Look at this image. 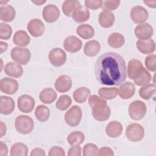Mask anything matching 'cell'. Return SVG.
<instances>
[{
	"instance_id": "28",
	"label": "cell",
	"mask_w": 156,
	"mask_h": 156,
	"mask_svg": "<svg viewBox=\"0 0 156 156\" xmlns=\"http://www.w3.org/2000/svg\"><path fill=\"white\" fill-rule=\"evenodd\" d=\"M76 33L83 39L87 40L94 37V30L91 25L88 24H82L77 27Z\"/></svg>"
},
{
	"instance_id": "48",
	"label": "cell",
	"mask_w": 156,
	"mask_h": 156,
	"mask_svg": "<svg viewBox=\"0 0 156 156\" xmlns=\"http://www.w3.org/2000/svg\"><path fill=\"white\" fill-rule=\"evenodd\" d=\"M30 156H45L46 153L45 151L41 148H34L32 150L30 154Z\"/></svg>"
},
{
	"instance_id": "7",
	"label": "cell",
	"mask_w": 156,
	"mask_h": 156,
	"mask_svg": "<svg viewBox=\"0 0 156 156\" xmlns=\"http://www.w3.org/2000/svg\"><path fill=\"white\" fill-rule=\"evenodd\" d=\"M11 58L20 65H26L30 59V51L26 48L15 47L10 52Z\"/></svg>"
},
{
	"instance_id": "41",
	"label": "cell",
	"mask_w": 156,
	"mask_h": 156,
	"mask_svg": "<svg viewBox=\"0 0 156 156\" xmlns=\"http://www.w3.org/2000/svg\"><path fill=\"white\" fill-rule=\"evenodd\" d=\"M120 2V1H102L101 8L105 11L115 10L119 7Z\"/></svg>"
},
{
	"instance_id": "22",
	"label": "cell",
	"mask_w": 156,
	"mask_h": 156,
	"mask_svg": "<svg viewBox=\"0 0 156 156\" xmlns=\"http://www.w3.org/2000/svg\"><path fill=\"white\" fill-rule=\"evenodd\" d=\"M135 91V87L133 83L130 82L123 83L118 89V94L122 99H128L132 98Z\"/></svg>"
},
{
	"instance_id": "23",
	"label": "cell",
	"mask_w": 156,
	"mask_h": 156,
	"mask_svg": "<svg viewBox=\"0 0 156 156\" xmlns=\"http://www.w3.org/2000/svg\"><path fill=\"white\" fill-rule=\"evenodd\" d=\"M16 15L15 9L10 5L3 4L0 7V19L4 22L12 21Z\"/></svg>"
},
{
	"instance_id": "45",
	"label": "cell",
	"mask_w": 156,
	"mask_h": 156,
	"mask_svg": "<svg viewBox=\"0 0 156 156\" xmlns=\"http://www.w3.org/2000/svg\"><path fill=\"white\" fill-rule=\"evenodd\" d=\"M49 156H65V152L63 148L59 146H53L52 147L49 152H48Z\"/></svg>"
},
{
	"instance_id": "5",
	"label": "cell",
	"mask_w": 156,
	"mask_h": 156,
	"mask_svg": "<svg viewBox=\"0 0 156 156\" xmlns=\"http://www.w3.org/2000/svg\"><path fill=\"white\" fill-rule=\"evenodd\" d=\"M147 107L145 103L140 100H136L130 104L128 112L130 117L133 120H140L146 115Z\"/></svg>"
},
{
	"instance_id": "26",
	"label": "cell",
	"mask_w": 156,
	"mask_h": 156,
	"mask_svg": "<svg viewBox=\"0 0 156 156\" xmlns=\"http://www.w3.org/2000/svg\"><path fill=\"white\" fill-rule=\"evenodd\" d=\"M30 41V38L27 33L23 30L16 31L13 37V42L18 46H26Z\"/></svg>"
},
{
	"instance_id": "36",
	"label": "cell",
	"mask_w": 156,
	"mask_h": 156,
	"mask_svg": "<svg viewBox=\"0 0 156 156\" xmlns=\"http://www.w3.org/2000/svg\"><path fill=\"white\" fill-rule=\"evenodd\" d=\"M155 93V85L152 83H148L142 87L139 90L140 96L145 100L151 99Z\"/></svg>"
},
{
	"instance_id": "35",
	"label": "cell",
	"mask_w": 156,
	"mask_h": 156,
	"mask_svg": "<svg viewBox=\"0 0 156 156\" xmlns=\"http://www.w3.org/2000/svg\"><path fill=\"white\" fill-rule=\"evenodd\" d=\"M35 115L39 121L45 122L49 118L50 110L48 107L44 105H39L35 108Z\"/></svg>"
},
{
	"instance_id": "51",
	"label": "cell",
	"mask_w": 156,
	"mask_h": 156,
	"mask_svg": "<svg viewBox=\"0 0 156 156\" xmlns=\"http://www.w3.org/2000/svg\"><path fill=\"white\" fill-rule=\"evenodd\" d=\"M8 47V44L7 43H5L2 41H0V48H1V54H2L5 52Z\"/></svg>"
},
{
	"instance_id": "19",
	"label": "cell",
	"mask_w": 156,
	"mask_h": 156,
	"mask_svg": "<svg viewBox=\"0 0 156 156\" xmlns=\"http://www.w3.org/2000/svg\"><path fill=\"white\" fill-rule=\"evenodd\" d=\"M138 50L144 54H149L154 52L155 50V43L152 39L145 40H138L136 43Z\"/></svg>"
},
{
	"instance_id": "40",
	"label": "cell",
	"mask_w": 156,
	"mask_h": 156,
	"mask_svg": "<svg viewBox=\"0 0 156 156\" xmlns=\"http://www.w3.org/2000/svg\"><path fill=\"white\" fill-rule=\"evenodd\" d=\"M12 34V27L8 24L0 23V38L7 40L9 39Z\"/></svg>"
},
{
	"instance_id": "9",
	"label": "cell",
	"mask_w": 156,
	"mask_h": 156,
	"mask_svg": "<svg viewBox=\"0 0 156 156\" xmlns=\"http://www.w3.org/2000/svg\"><path fill=\"white\" fill-rule=\"evenodd\" d=\"M130 16L133 23L142 24L148 19L149 13L144 7L141 5H135L130 10Z\"/></svg>"
},
{
	"instance_id": "16",
	"label": "cell",
	"mask_w": 156,
	"mask_h": 156,
	"mask_svg": "<svg viewBox=\"0 0 156 156\" xmlns=\"http://www.w3.org/2000/svg\"><path fill=\"white\" fill-rule=\"evenodd\" d=\"M82 46V41L76 36L67 37L63 42L64 49L68 52L75 53L80 50Z\"/></svg>"
},
{
	"instance_id": "3",
	"label": "cell",
	"mask_w": 156,
	"mask_h": 156,
	"mask_svg": "<svg viewBox=\"0 0 156 156\" xmlns=\"http://www.w3.org/2000/svg\"><path fill=\"white\" fill-rule=\"evenodd\" d=\"M15 129L21 134L26 135L30 133L34 127L33 119L27 115L18 116L15 121Z\"/></svg>"
},
{
	"instance_id": "20",
	"label": "cell",
	"mask_w": 156,
	"mask_h": 156,
	"mask_svg": "<svg viewBox=\"0 0 156 156\" xmlns=\"http://www.w3.org/2000/svg\"><path fill=\"white\" fill-rule=\"evenodd\" d=\"M4 72L9 76L18 78L23 75V69L20 64L13 62H10L5 65Z\"/></svg>"
},
{
	"instance_id": "29",
	"label": "cell",
	"mask_w": 156,
	"mask_h": 156,
	"mask_svg": "<svg viewBox=\"0 0 156 156\" xmlns=\"http://www.w3.org/2000/svg\"><path fill=\"white\" fill-rule=\"evenodd\" d=\"M57 93L52 88H46L40 92L39 98L43 103L49 104L57 99Z\"/></svg>"
},
{
	"instance_id": "10",
	"label": "cell",
	"mask_w": 156,
	"mask_h": 156,
	"mask_svg": "<svg viewBox=\"0 0 156 156\" xmlns=\"http://www.w3.org/2000/svg\"><path fill=\"white\" fill-rule=\"evenodd\" d=\"M18 109L23 113H30L35 107L34 99L28 94H23L20 96L17 101Z\"/></svg>"
},
{
	"instance_id": "44",
	"label": "cell",
	"mask_w": 156,
	"mask_h": 156,
	"mask_svg": "<svg viewBox=\"0 0 156 156\" xmlns=\"http://www.w3.org/2000/svg\"><path fill=\"white\" fill-rule=\"evenodd\" d=\"M102 4V1H101V0H96V1L87 0L85 1V7L87 9H90L91 10H96L101 7Z\"/></svg>"
},
{
	"instance_id": "27",
	"label": "cell",
	"mask_w": 156,
	"mask_h": 156,
	"mask_svg": "<svg viewBox=\"0 0 156 156\" xmlns=\"http://www.w3.org/2000/svg\"><path fill=\"white\" fill-rule=\"evenodd\" d=\"M90 13L88 9L80 6L74 12L71 17L75 22L82 23L87 21L90 18Z\"/></svg>"
},
{
	"instance_id": "24",
	"label": "cell",
	"mask_w": 156,
	"mask_h": 156,
	"mask_svg": "<svg viewBox=\"0 0 156 156\" xmlns=\"http://www.w3.org/2000/svg\"><path fill=\"white\" fill-rule=\"evenodd\" d=\"M98 20L101 27L109 28L113 25L115 21V16L112 12L103 10L99 13Z\"/></svg>"
},
{
	"instance_id": "47",
	"label": "cell",
	"mask_w": 156,
	"mask_h": 156,
	"mask_svg": "<svg viewBox=\"0 0 156 156\" xmlns=\"http://www.w3.org/2000/svg\"><path fill=\"white\" fill-rule=\"evenodd\" d=\"M68 156H80L81 147L79 145L72 146L68 151Z\"/></svg>"
},
{
	"instance_id": "30",
	"label": "cell",
	"mask_w": 156,
	"mask_h": 156,
	"mask_svg": "<svg viewBox=\"0 0 156 156\" xmlns=\"http://www.w3.org/2000/svg\"><path fill=\"white\" fill-rule=\"evenodd\" d=\"M81 5L78 1L76 0H67L65 1L62 4V9L63 13L68 17L72 16L74 12Z\"/></svg>"
},
{
	"instance_id": "52",
	"label": "cell",
	"mask_w": 156,
	"mask_h": 156,
	"mask_svg": "<svg viewBox=\"0 0 156 156\" xmlns=\"http://www.w3.org/2000/svg\"><path fill=\"white\" fill-rule=\"evenodd\" d=\"M143 2L149 7L155 8L156 7V1H144Z\"/></svg>"
},
{
	"instance_id": "25",
	"label": "cell",
	"mask_w": 156,
	"mask_h": 156,
	"mask_svg": "<svg viewBox=\"0 0 156 156\" xmlns=\"http://www.w3.org/2000/svg\"><path fill=\"white\" fill-rule=\"evenodd\" d=\"M101 50V44L96 40H90L87 41L84 46V54L88 57L96 56Z\"/></svg>"
},
{
	"instance_id": "18",
	"label": "cell",
	"mask_w": 156,
	"mask_h": 156,
	"mask_svg": "<svg viewBox=\"0 0 156 156\" xmlns=\"http://www.w3.org/2000/svg\"><path fill=\"white\" fill-rule=\"evenodd\" d=\"M14 100L7 96H1L0 98V113L2 115H9L15 110Z\"/></svg>"
},
{
	"instance_id": "33",
	"label": "cell",
	"mask_w": 156,
	"mask_h": 156,
	"mask_svg": "<svg viewBox=\"0 0 156 156\" xmlns=\"http://www.w3.org/2000/svg\"><path fill=\"white\" fill-rule=\"evenodd\" d=\"M28 154V147L23 143H16L10 148L11 156H27Z\"/></svg>"
},
{
	"instance_id": "17",
	"label": "cell",
	"mask_w": 156,
	"mask_h": 156,
	"mask_svg": "<svg viewBox=\"0 0 156 156\" xmlns=\"http://www.w3.org/2000/svg\"><path fill=\"white\" fill-rule=\"evenodd\" d=\"M73 85L71 77L68 75L60 76L55 82V88L59 93H65L68 91Z\"/></svg>"
},
{
	"instance_id": "14",
	"label": "cell",
	"mask_w": 156,
	"mask_h": 156,
	"mask_svg": "<svg viewBox=\"0 0 156 156\" xmlns=\"http://www.w3.org/2000/svg\"><path fill=\"white\" fill-rule=\"evenodd\" d=\"M27 29L32 36L38 37L43 34L44 32V25L40 19L34 18L28 22Z\"/></svg>"
},
{
	"instance_id": "38",
	"label": "cell",
	"mask_w": 156,
	"mask_h": 156,
	"mask_svg": "<svg viewBox=\"0 0 156 156\" xmlns=\"http://www.w3.org/2000/svg\"><path fill=\"white\" fill-rule=\"evenodd\" d=\"M151 74L146 69L144 68L141 74L133 80V82L135 84L138 86H143L148 84L151 81Z\"/></svg>"
},
{
	"instance_id": "31",
	"label": "cell",
	"mask_w": 156,
	"mask_h": 156,
	"mask_svg": "<svg viewBox=\"0 0 156 156\" xmlns=\"http://www.w3.org/2000/svg\"><path fill=\"white\" fill-rule=\"evenodd\" d=\"M125 43L124 37L118 32H113L108 37V44L113 48H119Z\"/></svg>"
},
{
	"instance_id": "15",
	"label": "cell",
	"mask_w": 156,
	"mask_h": 156,
	"mask_svg": "<svg viewBox=\"0 0 156 156\" xmlns=\"http://www.w3.org/2000/svg\"><path fill=\"white\" fill-rule=\"evenodd\" d=\"M144 68L142 63L137 59L129 60L127 65V76L129 79L134 80L143 72Z\"/></svg>"
},
{
	"instance_id": "49",
	"label": "cell",
	"mask_w": 156,
	"mask_h": 156,
	"mask_svg": "<svg viewBox=\"0 0 156 156\" xmlns=\"http://www.w3.org/2000/svg\"><path fill=\"white\" fill-rule=\"evenodd\" d=\"M8 154V147L5 143L0 141V156H6Z\"/></svg>"
},
{
	"instance_id": "12",
	"label": "cell",
	"mask_w": 156,
	"mask_h": 156,
	"mask_svg": "<svg viewBox=\"0 0 156 156\" xmlns=\"http://www.w3.org/2000/svg\"><path fill=\"white\" fill-rule=\"evenodd\" d=\"M60 10L54 4L46 5L43 9L42 16L45 21L49 23L56 21L60 16Z\"/></svg>"
},
{
	"instance_id": "4",
	"label": "cell",
	"mask_w": 156,
	"mask_h": 156,
	"mask_svg": "<svg viewBox=\"0 0 156 156\" xmlns=\"http://www.w3.org/2000/svg\"><path fill=\"white\" fill-rule=\"evenodd\" d=\"M126 135L129 141L132 142H138L144 136V129L140 124L132 122L127 126Z\"/></svg>"
},
{
	"instance_id": "50",
	"label": "cell",
	"mask_w": 156,
	"mask_h": 156,
	"mask_svg": "<svg viewBox=\"0 0 156 156\" xmlns=\"http://www.w3.org/2000/svg\"><path fill=\"white\" fill-rule=\"evenodd\" d=\"M6 131H7L6 125L2 121H1L0 122V133H1L0 137L1 138L3 137V136L5 135Z\"/></svg>"
},
{
	"instance_id": "11",
	"label": "cell",
	"mask_w": 156,
	"mask_h": 156,
	"mask_svg": "<svg viewBox=\"0 0 156 156\" xmlns=\"http://www.w3.org/2000/svg\"><path fill=\"white\" fill-rule=\"evenodd\" d=\"M19 84L18 82L9 77H4L0 80V90L7 94L12 95L15 94L18 90Z\"/></svg>"
},
{
	"instance_id": "8",
	"label": "cell",
	"mask_w": 156,
	"mask_h": 156,
	"mask_svg": "<svg viewBox=\"0 0 156 156\" xmlns=\"http://www.w3.org/2000/svg\"><path fill=\"white\" fill-rule=\"evenodd\" d=\"M50 63L55 67H59L65 64L66 61V54L61 48H55L52 49L48 54Z\"/></svg>"
},
{
	"instance_id": "21",
	"label": "cell",
	"mask_w": 156,
	"mask_h": 156,
	"mask_svg": "<svg viewBox=\"0 0 156 156\" xmlns=\"http://www.w3.org/2000/svg\"><path fill=\"white\" fill-rule=\"evenodd\" d=\"M122 126L119 121H112L107 125L105 133L110 138H117L122 133Z\"/></svg>"
},
{
	"instance_id": "43",
	"label": "cell",
	"mask_w": 156,
	"mask_h": 156,
	"mask_svg": "<svg viewBox=\"0 0 156 156\" xmlns=\"http://www.w3.org/2000/svg\"><path fill=\"white\" fill-rule=\"evenodd\" d=\"M144 63L148 70L154 72L156 69V55L155 54H151L147 56L145 58Z\"/></svg>"
},
{
	"instance_id": "42",
	"label": "cell",
	"mask_w": 156,
	"mask_h": 156,
	"mask_svg": "<svg viewBox=\"0 0 156 156\" xmlns=\"http://www.w3.org/2000/svg\"><path fill=\"white\" fill-rule=\"evenodd\" d=\"M98 150V146L93 143H87L83 148V156H94Z\"/></svg>"
},
{
	"instance_id": "53",
	"label": "cell",
	"mask_w": 156,
	"mask_h": 156,
	"mask_svg": "<svg viewBox=\"0 0 156 156\" xmlns=\"http://www.w3.org/2000/svg\"><path fill=\"white\" fill-rule=\"evenodd\" d=\"M31 2L34 4H35L36 5H41L42 4H44L46 1H38V0H37V1H31Z\"/></svg>"
},
{
	"instance_id": "39",
	"label": "cell",
	"mask_w": 156,
	"mask_h": 156,
	"mask_svg": "<svg viewBox=\"0 0 156 156\" xmlns=\"http://www.w3.org/2000/svg\"><path fill=\"white\" fill-rule=\"evenodd\" d=\"M72 104V99L69 96L64 94L59 97L57 100L55 106L57 108L61 111H64L66 110Z\"/></svg>"
},
{
	"instance_id": "1",
	"label": "cell",
	"mask_w": 156,
	"mask_h": 156,
	"mask_svg": "<svg viewBox=\"0 0 156 156\" xmlns=\"http://www.w3.org/2000/svg\"><path fill=\"white\" fill-rule=\"evenodd\" d=\"M96 80L105 85H119L126 79L127 68L123 57L109 52L101 55L94 66Z\"/></svg>"
},
{
	"instance_id": "34",
	"label": "cell",
	"mask_w": 156,
	"mask_h": 156,
	"mask_svg": "<svg viewBox=\"0 0 156 156\" xmlns=\"http://www.w3.org/2000/svg\"><path fill=\"white\" fill-rule=\"evenodd\" d=\"M98 94L102 99L111 100L116 98L118 94V89L117 88L101 87L98 90Z\"/></svg>"
},
{
	"instance_id": "13",
	"label": "cell",
	"mask_w": 156,
	"mask_h": 156,
	"mask_svg": "<svg viewBox=\"0 0 156 156\" xmlns=\"http://www.w3.org/2000/svg\"><path fill=\"white\" fill-rule=\"evenodd\" d=\"M135 35L140 40L149 39L154 34L152 26L149 23H144L136 26L134 30Z\"/></svg>"
},
{
	"instance_id": "37",
	"label": "cell",
	"mask_w": 156,
	"mask_h": 156,
	"mask_svg": "<svg viewBox=\"0 0 156 156\" xmlns=\"http://www.w3.org/2000/svg\"><path fill=\"white\" fill-rule=\"evenodd\" d=\"M85 140V135L80 131H74L67 136L68 143L71 145H80Z\"/></svg>"
},
{
	"instance_id": "46",
	"label": "cell",
	"mask_w": 156,
	"mask_h": 156,
	"mask_svg": "<svg viewBox=\"0 0 156 156\" xmlns=\"http://www.w3.org/2000/svg\"><path fill=\"white\" fill-rule=\"evenodd\" d=\"M96 155L97 156H113L114 153L113 150L108 147H102L98 150Z\"/></svg>"
},
{
	"instance_id": "32",
	"label": "cell",
	"mask_w": 156,
	"mask_h": 156,
	"mask_svg": "<svg viewBox=\"0 0 156 156\" xmlns=\"http://www.w3.org/2000/svg\"><path fill=\"white\" fill-rule=\"evenodd\" d=\"M91 94L90 90L85 87H82L76 89L73 94V96L74 100L77 103H83L85 102L88 98L90 96Z\"/></svg>"
},
{
	"instance_id": "2",
	"label": "cell",
	"mask_w": 156,
	"mask_h": 156,
	"mask_svg": "<svg viewBox=\"0 0 156 156\" xmlns=\"http://www.w3.org/2000/svg\"><path fill=\"white\" fill-rule=\"evenodd\" d=\"M88 104L91 109L93 118L98 121L107 120L111 114V109L106 101L96 94L91 95L88 99Z\"/></svg>"
},
{
	"instance_id": "6",
	"label": "cell",
	"mask_w": 156,
	"mask_h": 156,
	"mask_svg": "<svg viewBox=\"0 0 156 156\" xmlns=\"http://www.w3.org/2000/svg\"><path fill=\"white\" fill-rule=\"evenodd\" d=\"M82 112L78 105L72 106L65 115V120L66 123L71 127L78 126L82 119Z\"/></svg>"
}]
</instances>
